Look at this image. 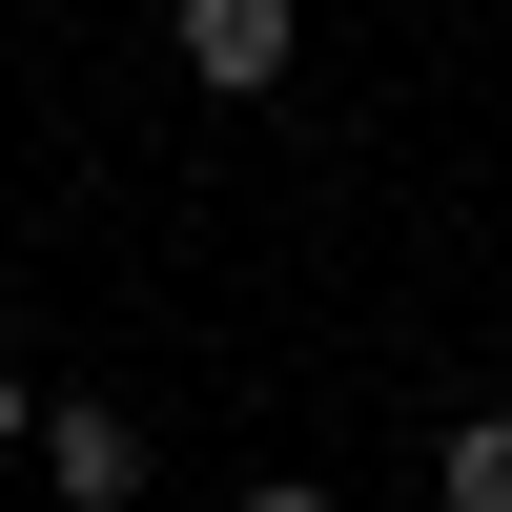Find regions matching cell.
I'll return each mask as SVG.
<instances>
[{
  "instance_id": "3957f363",
  "label": "cell",
  "mask_w": 512,
  "mask_h": 512,
  "mask_svg": "<svg viewBox=\"0 0 512 512\" xmlns=\"http://www.w3.org/2000/svg\"><path fill=\"white\" fill-rule=\"evenodd\" d=\"M431 492H451V512H512V410H472V431L431 451Z\"/></svg>"
},
{
  "instance_id": "5b68a950",
  "label": "cell",
  "mask_w": 512,
  "mask_h": 512,
  "mask_svg": "<svg viewBox=\"0 0 512 512\" xmlns=\"http://www.w3.org/2000/svg\"><path fill=\"white\" fill-rule=\"evenodd\" d=\"M226 512H349V492H226Z\"/></svg>"
},
{
  "instance_id": "7a4b0ae2",
  "label": "cell",
  "mask_w": 512,
  "mask_h": 512,
  "mask_svg": "<svg viewBox=\"0 0 512 512\" xmlns=\"http://www.w3.org/2000/svg\"><path fill=\"white\" fill-rule=\"evenodd\" d=\"M185 82H287V0H185Z\"/></svg>"
},
{
  "instance_id": "277c9868",
  "label": "cell",
  "mask_w": 512,
  "mask_h": 512,
  "mask_svg": "<svg viewBox=\"0 0 512 512\" xmlns=\"http://www.w3.org/2000/svg\"><path fill=\"white\" fill-rule=\"evenodd\" d=\"M0 451H41V390H21V369H0Z\"/></svg>"
},
{
  "instance_id": "6da1fadb",
  "label": "cell",
  "mask_w": 512,
  "mask_h": 512,
  "mask_svg": "<svg viewBox=\"0 0 512 512\" xmlns=\"http://www.w3.org/2000/svg\"><path fill=\"white\" fill-rule=\"evenodd\" d=\"M144 492V431L123 410H41V512H123Z\"/></svg>"
}]
</instances>
